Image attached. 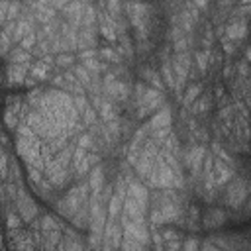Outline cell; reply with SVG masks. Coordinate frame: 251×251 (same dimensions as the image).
Instances as JSON below:
<instances>
[{
  "mask_svg": "<svg viewBox=\"0 0 251 251\" xmlns=\"http://www.w3.org/2000/svg\"><path fill=\"white\" fill-rule=\"evenodd\" d=\"M247 196H249V182H247V178L235 175V176L226 184L222 202H224V206L237 210V208H241V206L247 202Z\"/></svg>",
  "mask_w": 251,
  "mask_h": 251,
  "instance_id": "cell-1",
  "label": "cell"
},
{
  "mask_svg": "<svg viewBox=\"0 0 251 251\" xmlns=\"http://www.w3.org/2000/svg\"><path fill=\"white\" fill-rule=\"evenodd\" d=\"M14 208H16V212L20 214V218H22L24 224H29L33 218L39 216V206H37V202L31 198V194L25 192L24 184H20V188H18V196H16V200H14Z\"/></svg>",
  "mask_w": 251,
  "mask_h": 251,
  "instance_id": "cell-2",
  "label": "cell"
},
{
  "mask_svg": "<svg viewBox=\"0 0 251 251\" xmlns=\"http://www.w3.org/2000/svg\"><path fill=\"white\" fill-rule=\"evenodd\" d=\"M122 235H124V229H122L120 220H118V218H108L106 224H104L100 247H102V249H120Z\"/></svg>",
  "mask_w": 251,
  "mask_h": 251,
  "instance_id": "cell-3",
  "label": "cell"
},
{
  "mask_svg": "<svg viewBox=\"0 0 251 251\" xmlns=\"http://www.w3.org/2000/svg\"><path fill=\"white\" fill-rule=\"evenodd\" d=\"M227 222V212L220 206H210L200 214V226L204 229H218Z\"/></svg>",
  "mask_w": 251,
  "mask_h": 251,
  "instance_id": "cell-4",
  "label": "cell"
},
{
  "mask_svg": "<svg viewBox=\"0 0 251 251\" xmlns=\"http://www.w3.org/2000/svg\"><path fill=\"white\" fill-rule=\"evenodd\" d=\"M235 167L233 165H229V163H226V161H222V159H218V157H214V186L220 190V188H224L233 176H235Z\"/></svg>",
  "mask_w": 251,
  "mask_h": 251,
  "instance_id": "cell-5",
  "label": "cell"
},
{
  "mask_svg": "<svg viewBox=\"0 0 251 251\" xmlns=\"http://www.w3.org/2000/svg\"><path fill=\"white\" fill-rule=\"evenodd\" d=\"M224 37L239 43L247 37V22L241 18H229V22L224 24Z\"/></svg>",
  "mask_w": 251,
  "mask_h": 251,
  "instance_id": "cell-6",
  "label": "cell"
},
{
  "mask_svg": "<svg viewBox=\"0 0 251 251\" xmlns=\"http://www.w3.org/2000/svg\"><path fill=\"white\" fill-rule=\"evenodd\" d=\"M82 10H84V4L80 0H69V4L61 10L63 12V20L73 25L75 29L80 27V22H82Z\"/></svg>",
  "mask_w": 251,
  "mask_h": 251,
  "instance_id": "cell-7",
  "label": "cell"
},
{
  "mask_svg": "<svg viewBox=\"0 0 251 251\" xmlns=\"http://www.w3.org/2000/svg\"><path fill=\"white\" fill-rule=\"evenodd\" d=\"M86 180H88V186H90V196H98L100 190H102V186H104L106 180H108V178H106V173H104V165H102V163L94 165V167L88 171Z\"/></svg>",
  "mask_w": 251,
  "mask_h": 251,
  "instance_id": "cell-8",
  "label": "cell"
},
{
  "mask_svg": "<svg viewBox=\"0 0 251 251\" xmlns=\"http://www.w3.org/2000/svg\"><path fill=\"white\" fill-rule=\"evenodd\" d=\"M212 102H214L212 94H210V92H202V94L188 106V114L194 116V118H206V116L210 114V110H212Z\"/></svg>",
  "mask_w": 251,
  "mask_h": 251,
  "instance_id": "cell-9",
  "label": "cell"
},
{
  "mask_svg": "<svg viewBox=\"0 0 251 251\" xmlns=\"http://www.w3.org/2000/svg\"><path fill=\"white\" fill-rule=\"evenodd\" d=\"M204 92V82H200V80H196V82H190L184 90H182V96H180V104H182V108H186L188 110V106L200 96Z\"/></svg>",
  "mask_w": 251,
  "mask_h": 251,
  "instance_id": "cell-10",
  "label": "cell"
},
{
  "mask_svg": "<svg viewBox=\"0 0 251 251\" xmlns=\"http://www.w3.org/2000/svg\"><path fill=\"white\" fill-rule=\"evenodd\" d=\"M124 198H126L124 192H118V190L112 192V196L106 202V214H108V218H120L122 206H124Z\"/></svg>",
  "mask_w": 251,
  "mask_h": 251,
  "instance_id": "cell-11",
  "label": "cell"
},
{
  "mask_svg": "<svg viewBox=\"0 0 251 251\" xmlns=\"http://www.w3.org/2000/svg\"><path fill=\"white\" fill-rule=\"evenodd\" d=\"M159 75H161V80H163L165 88H167V90H175V86H176V76H175V73H173L171 59L159 63Z\"/></svg>",
  "mask_w": 251,
  "mask_h": 251,
  "instance_id": "cell-12",
  "label": "cell"
},
{
  "mask_svg": "<svg viewBox=\"0 0 251 251\" xmlns=\"http://www.w3.org/2000/svg\"><path fill=\"white\" fill-rule=\"evenodd\" d=\"M96 57H98L102 63H108V65H120V63H126V61L118 55V51H116L114 47H110V45L98 47V49H96Z\"/></svg>",
  "mask_w": 251,
  "mask_h": 251,
  "instance_id": "cell-13",
  "label": "cell"
},
{
  "mask_svg": "<svg viewBox=\"0 0 251 251\" xmlns=\"http://www.w3.org/2000/svg\"><path fill=\"white\" fill-rule=\"evenodd\" d=\"M6 59H8V63H31V61H33V55H31V51H25L24 47H20V45L16 43V45H12V49L8 51Z\"/></svg>",
  "mask_w": 251,
  "mask_h": 251,
  "instance_id": "cell-14",
  "label": "cell"
},
{
  "mask_svg": "<svg viewBox=\"0 0 251 251\" xmlns=\"http://www.w3.org/2000/svg\"><path fill=\"white\" fill-rule=\"evenodd\" d=\"M76 61H78V59H76V53H73V51H63V53H57V55H55L53 67H55L57 71H67V69H71Z\"/></svg>",
  "mask_w": 251,
  "mask_h": 251,
  "instance_id": "cell-15",
  "label": "cell"
},
{
  "mask_svg": "<svg viewBox=\"0 0 251 251\" xmlns=\"http://www.w3.org/2000/svg\"><path fill=\"white\" fill-rule=\"evenodd\" d=\"M8 204H10V202H8ZM8 204H6V208H4V224H6V229L22 227L24 222H22L20 214L16 212V208H12V206H8Z\"/></svg>",
  "mask_w": 251,
  "mask_h": 251,
  "instance_id": "cell-16",
  "label": "cell"
},
{
  "mask_svg": "<svg viewBox=\"0 0 251 251\" xmlns=\"http://www.w3.org/2000/svg\"><path fill=\"white\" fill-rule=\"evenodd\" d=\"M208 57H210V49H204V51H194L192 55V63H196L200 75H206L208 73Z\"/></svg>",
  "mask_w": 251,
  "mask_h": 251,
  "instance_id": "cell-17",
  "label": "cell"
},
{
  "mask_svg": "<svg viewBox=\"0 0 251 251\" xmlns=\"http://www.w3.org/2000/svg\"><path fill=\"white\" fill-rule=\"evenodd\" d=\"M71 71H73V75L78 78V82H80V84L84 86V90H86V88H88V84H90V80H92V75H90V73H88V71H86L78 61L71 67Z\"/></svg>",
  "mask_w": 251,
  "mask_h": 251,
  "instance_id": "cell-18",
  "label": "cell"
},
{
  "mask_svg": "<svg viewBox=\"0 0 251 251\" xmlns=\"http://www.w3.org/2000/svg\"><path fill=\"white\" fill-rule=\"evenodd\" d=\"M35 27H37V25H35ZM35 27H31V29H29V31H27V33H25V35H24V37L18 41V45H20V47H24L25 51H31V49L35 47V43H37Z\"/></svg>",
  "mask_w": 251,
  "mask_h": 251,
  "instance_id": "cell-19",
  "label": "cell"
},
{
  "mask_svg": "<svg viewBox=\"0 0 251 251\" xmlns=\"http://www.w3.org/2000/svg\"><path fill=\"white\" fill-rule=\"evenodd\" d=\"M220 47H222V51H224V55L227 57V59H231L235 53H237V41H231V39H227V37H220Z\"/></svg>",
  "mask_w": 251,
  "mask_h": 251,
  "instance_id": "cell-20",
  "label": "cell"
},
{
  "mask_svg": "<svg viewBox=\"0 0 251 251\" xmlns=\"http://www.w3.org/2000/svg\"><path fill=\"white\" fill-rule=\"evenodd\" d=\"M12 39H10V35H6L2 29H0V57H6L8 55V51L12 49Z\"/></svg>",
  "mask_w": 251,
  "mask_h": 251,
  "instance_id": "cell-21",
  "label": "cell"
},
{
  "mask_svg": "<svg viewBox=\"0 0 251 251\" xmlns=\"http://www.w3.org/2000/svg\"><path fill=\"white\" fill-rule=\"evenodd\" d=\"M180 249H200V241L194 237V235H190V237H182V247Z\"/></svg>",
  "mask_w": 251,
  "mask_h": 251,
  "instance_id": "cell-22",
  "label": "cell"
},
{
  "mask_svg": "<svg viewBox=\"0 0 251 251\" xmlns=\"http://www.w3.org/2000/svg\"><path fill=\"white\" fill-rule=\"evenodd\" d=\"M8 6H10V0H0V27L8 22Z\"/></svg>",
  "mask_w": 251,
  "mask_h": 251,
  "instance_id": "cell-23",
  "label": "cell"
},
{
  "mask_svg": "<svg viewBox=\"0 0 251 251\" xmlns=\"http://www.w3.org/2000/svg\"><path fill=\"white\" fill-rule=\"evenodd\" d=\"M235 75V67H233V63H227L226 67H224V71H222V76L227 80V78H231Z\"/></svg>",
  "mask_w": 251,
  "mask_h": 251,
  "instance_id": "cell-24",
  "label": "cell"
},
{
  "mask_svg": "<svg viewBox=\"0 0 251 251\" xmlns=\"http://www.w3.org/2000/svg\"><path fill=\"white\" fill-rule=\"evenodd\" d=\"M67 4H69V0H51V2H49V6H51V8H55L57 12H59V10H63Z\"/></svg>",
  "mask_w": 251,
  "mask_h": 251,
  "instance_id": "cell-25",
  "label": "cell"
},
{
  "mask_svg": "<svg viewBox=\"0 0 251 251\" xmlns=\"http://www.w3.org/2000/svg\"><path fill=\"white\" fill-rule=\"evenodd\" d=\"M192 4H194L198 10H206L208 4H210V0H192Z\"/></svg>",
  "mask_w": 251,
  "mask_h": 251,
  "instance_id": "cell-26",
  "label": "cell"
}]
</instances>
